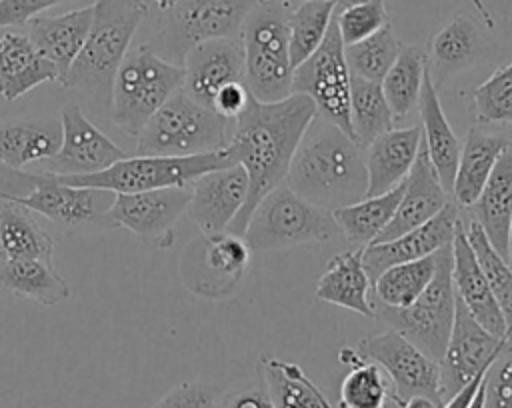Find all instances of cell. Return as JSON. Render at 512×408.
Segmentation results:
<instances>
[{
    "mask_svg": "<svg viewBox=\"0 0 512 408\" xmlns=\"http://www.w3.org/2000/svg\"><path fill=\"white\" fill-rule=\"evenodd\" d=\"M314 116L316 106L306 94L292 92L276 102H260L250 94L246 108L234 118L226 146L246 170L248 196L226 232L242 236L256 204L286 182L292 156Z\"/></svg>",
    "mask_w": 512,
    "mask_h": 408,
    "instance_id": "obj_1",
    "label": "cell"
},
{
    "mask_svg": "<svg viewBox=\"0 0 512 408\" xmlns=\"http://www.w3.org/2000/svg\"><path fill=\"white\" fill-rule=\"evenodd\" d=\"M286 184L330 212L358 202L368 186L364 150L336 124L316 114L292 156Z\"/></svg>",
    "mask_w": 512,
    "mask_h": 408,
    "instance_id": "obj_2",
    "label": "cell"
},
{
    "mask_svg": "<svg viewBox=\"0 0 512 408\" xmlns=\"http://www.w3.org/2000/svg\"><path fill=\"white\" fill-rule=\"evenodd\" d=\"M82 50L60 86L78 90L102 116L110 114L112 82L130 42L150 12L148 0H96Z\"/></svg>",
    "mask_w": 512,
    "mask_h": 408,
    "instance_id": "obj_3",
    "label": "cell"
},
{
    "mask_svg": "<svg viewBox=\"0 0 512 408\" xmlns=\"http://www.w3.org/2000/svg\"><path fill=\"white\" fill-rule=\"evenodd\" d=\"M114 198L110 190L72 186L50 172L30 174L0 164V200L38 212L62 232L114 228L108 218Z\"/></svg>",
    "mask_w": 512,
    "mask_h": 408,
    "instance_id": "obj_4",
    "label": "cell"
},
{
    "mask_svg": "<svg viewBox=\"0 0 512 408\" xmlns=\"http://www.w3.org/2000/svg\"><path fill=\"white\" fill-rule=\"evenodd\" d=\"M234 120L176 90L136 136V154L192 156L222 150L232 136Z\"/></svg>",
    "mask_w": 512,
    "mask_h": 408,
    "instance_id": "obj_5",
    "label": "cell"
},
{
    "mask_svg": "<svg viewBox=\"0 0 512 408\" xmlns=\"http://www.w3.org/2000/svg\"><path fill=\"white\" fill-rule=\"evenodd\" d=\"M290 8L258 0L242 22L244 84L260 102H276L292 94V62L288 52Z\"/></svg>",
    "mask_w": 512,
    "mask_h": 408,
    "instance_id": "obj_6",
    "label": "cell"
},
{
    "mask_svg": "<svg viewBox=\"0 0 512 408\" xmlns=\"http://www.w3.org/2000/svg\"><path fill=\"white\" fill-rule=\"evenodd\" d=\"M184 70L144 42L128 50L112 82L110 116L128 136H138L150 116L182 88Z\"/></svg>",
    "mask_w": 512,
    "mask_h": 408,
    "instance_id": "obj_7",
    "label": "cell"
},
{
    "mask_svg": "<svg viewBox=\"0 0 512 408\" xmlns=\"http://www.w3.org/2000/svg\"><path fill=\"white\" fill-rule=\"evenodd\" d=\"M340 234L330 210L298 196L286 182L272 188L254 208L242 238L250 250H280L328 242Z\"/></svg>",
    "mask_w": 512,
    "mask_h": 408,
    "instance_id": "obj_8",
    "label": "cell"
},
{
    "mask_svg": "<svg viewBox=\"0 0 512 408\" xmlns=\"http://www.w3.org/2000/svg\"><path fill=\"white\" fill-rule=\"evenodd\" d=\"M236 164L228 148L192 154V156H126L112 166L82 176H58L62 182L72 186L100 188L114 194L146 192L172 186H190L196 178L206 172Z\"/></svg>",
    "mask_w": 512,
    "mask_h": 408,
    "instance_id": "obj_9",
    "label": "cell"
},
{
    "mask_svg": "<svg viewBox=\"0 0 512 408\" xmlns=\"http://www.w3.org/2000/svg\"><path fill=\"white\" fill-rule=\"evenodd\" d=\"M374 316L384 320L388 328L400 332L426 356L440 362L450 338L456 290L452 282V244L436 252V270L424 292L406 308H392L370 298Z\"/></svg>",
    "mask_w": 512,
    "mask_h": 408,
    "instance_id": "obj_10",
    "label": "cell"
},
{
    "mask_svg": "<svg viewBox=\"0 0 512 408\" xmlns=\"http://www.w3.org/2000/svg\"><path fill=\"white\" fill-rule=\"evenodd\" d=\"M258 0H176L160 12L154 38L148 42L158 56L182 66L186 54L216 38L240 34L242 22Z\"/></svg>",
    "mask_w": 512,
    "mask_h": 408,
    "instance_id": "obj_11",
    "label": "cell"
},
{
    "mask_svg": "<svg viewBox=\"0 0 512 408\" xmlns=\"http://www.w3.org/2000/svg\"><path fill=\"white\" fill-rule=\"evenodd\" d=\"M336 12V10H334ZM292 92L306 94L316 106V114L348 136L350 124V70L344 56L336 20L332 16L322 44L292 72Z\"/></svg>",
    "mask_w": 512,
    "mask_h": 408,
    "instance_id": "obj_12",
    "label": "cell"
},
{
    "mask_svg": "<svg viewBox=\"0 0 512 408\" xmlns=\"http://www.w3.org/2000/svg\"><path fill=\"white\" fill-rule=\"evenodd\" d=\"M354 350L362 360L376 362L392 382L396 408L410 396H430L440 400V364L426 356L400 332L388 328L362 338Z\"/></svg>",
    "mask_w": 512,
    "mask_h": 408,
    "instance_id": "obj_13",
    "label": "cell"
},
{
    "mask_svg": "<svg viewBox=\"0 0 512 408\" xmlns=\"http://www.w3.org/2000/svg\"><path fill=\"white\" fill-rule=\"evenodd\" d=\"M508 350V342L490 334L458 300L450 338L446 342L444 354L440 358V388L438 396L444 404L468 382H472L480 372L496 360L498 354Z\"/></svg>",
    "mask_w": 512,
    "mask_h": 408,
    "instance_id": "obj_14",
    "label": "cell"
},
{
    "mask_svg": "<svg viewBox=\"0 0 512 408\" xmlns=\"http://www.w3.org/2000/svg\"><path fill=\"white\" fill-rule=\"evenodd\" d=\"M60 124L62 144L60 150L44 162V172L58 176L94 174L128 156L74 102L62 108Z\"/></svg>",
    "mask_w": 512,
    "mask_h": 408,
    "instance_id": "obj_15",
    "label": "cell"
},
{
    "mask_svg": "<svg viewBox=\"0 0 512 408\" xmlns=\"http://www.w3.org/2000/svg\"><path fill=\"white\" fill-rule=\"evenodd\" d=\"M188 202L190 186L116 194L108 218L114 228H126L140 238L164 242V238L170 240L172 226L186 212Z\"/></svg>",
    "mask_w": 512,
    "mask_h": 408,
    "instance_id": "obj_16",
    "label": "cell"
},
{
    "mask_svg": "<svg viewBox=\"0 0 512 408\" xmlns=\"http://www.w3.org/2000/svg\"><path fill=\"white\" fill-rule=\"evenodd\" d=\"M460 224V208L450 200L436 216H432L424 224L388 242H372L368 246H362V264L368 272L370 284L388 266L432 256L440 248L452 244Z\"/></svg>",
    "mask_w": 512,
    "mask_h": 408,
    "instance_id": "obj_17",
    "label": "cell"
},
{
    "mask_svg": "<svg viewBox=\"0 0 512 408\" xmlns=\"http://www.w3.org/2000/svg\"><path fill=\"white\" fill-rule=\"evenodd\" d=\"M248 196V176L240 164L202 174L190 184L188 216L202 234L226 232Z\"/></svg>",
    "mask_w": 512,
    "mask_h": 408,
    "instance_id": "obj_18",
    "label": "cell"
},
{
    "mask_svg": "<svg viewBox=\"0 0 512 408\" xmlns=\"http://www.w3.org/2000/svg\"><path fill=\"white\" fill-rule=\"evenodd\" d=\"M186 252L192 254V260L198 262H192V276H186L184 280L192 278L190 288L198 294L214 296L226 294L238 284L250 264L252 250L242 236L232 232H218L202 234L200 240L190 242Z\"/></svg>",
    "mask_w": 512,
    "mask_h": 408,
    "instance_id": "obj_19",
    "label": "cell"
},
{
    "mask_svg": "<svg viewBox=\"0 0 512 408\" xmlns=\"http://www.w3.org/2000/svg\"><path fill=\"white\" fill-rule=\"evenodd\" d=\"M182 90L212 108L216 92L230 82H244V48L238 36L206 40L194 46L184 62Z\"/></svg>",
    "mask_w": 512,
    "mask_h": 408,
    "instance_id": "obj_20",
    "label": "cell"
},
{
    "mask_svg": "<svg viewBox=\"0 0 512 408\" xmlns=\"http://www.w3.org/2000/svg\"><path fill=\"white\" fill-rule=\"evenodd\" d=\"M450 202V194L442 186L426 148L420 140V148L412 170L404 180V192L398 208L388 226L376 236L374 242H388L436 216Z\"/></svg>",
    "mask_w": 512,
    "mask_h": 408,
    "instance_id": "obj_21",
    "label": "cell"
},
{
    "mask_svg": "<svg viewBox=\"0 0 512 408\" xmlns=\"http://www.w3.org/2000/svg\"><path fill=\"white\" fill-rule=\"evenodd\" d=\"M452 282H454L456 296L466 306V310L490 334L506 340V322H504L502 310L466 238L464 222L458 226L452 240Z\"/></svg>",
    "mask_w": 512,
    "mask_h": 408,
    "instance_id": "obj_22",
    "label": "cell"
},
{
    "mask_svg": "<svg viewBox=\"0 0 512 408\" xmlns=\"http://www.w3.org/2000/svg\"><path fill=\"white\" fill-rule=\"evenodd\" d=\"M422 140L420 126L390 128L364 146L366 196H378L400 184L414 166Z\"/></svg>",
    "mask_w": 512,
    "mask_h": 408,
    "instance_id": "obj_23",
    "label": "cell"
},
{
    "mask_svg": "<svg viewBox=\"0 0 512 408\" xmlns=\"http://www.w3.org/2000/svg\"><path fill=\"white\" fill-rule=\"evenodd\" d=\"M94 6H82L56 16H34L28 20V38L34 48L58 70V84L82 50L92 26Z\"/></svg>",
    "mask_w": 512,
    "mask_h": 408,
    "instance_id": "obj_24",
    "label": "cell"
},
{
    "mask_svg": "<svg viewBox=\"0 0 512 408\" xmlns=\"http://www.w3.org/2000/svg\"><path fill=\"white\" fill-rule=\"evenodd\" d=\"M484 38L478 24L468 14L450 18L430 40L426 62L432 82L444 84L448 78L464 72L480 60Z\"/></svg>",
    "mask_w": 512,
    "mask_h": 408,
    "instance_id": "obj_25",
    "label": "cell"
},
{
    "mask_svg": "<svg viewBox=\"0 0 512 408\" xmlns=\"http://www.w3.org/2000/svg\"><path fill=\"white\" fill-rule=\"evenodd\" d=\"M58 70L30 42L28 36L6 30L0 34V96L18 100L40 84L58 82Z\"/></svg>",
    "mask_w": 512,
    "mask_h": 408,
    "instance_id": "obj_26",
    "label": "cell"
},
{
    "mask_svg": "<svg viewBox=\"0 0 512 408\" xmlns=\"http://www.w3.org/2000/svg\"><path fill=\"white\" fill-rule=\"evenodd\" d=\"M62 144V124L56 118L22 116L0 122V164L24 168L50 160Z\"/></svg>",
    "mask_w": 512,
    "mask_h": 408,
    "instance_id": "obj_27",
    "label": "cell"
},
{
    "mask_svg": "<svg viewBox=\"0 0 512 408\" xmlns=\"http://www.w3.org/2000/svg\"><path fill=\"white\" fill-rule=\"evenodd\" d=\"M418 112H420V120H422V128H420L422 144L426 148V154H428L442 186L450 194L462 144H460L456 132L452 130L450 122L446 120V114L438 100L436 84L432 82L428 68L424 72V82H422V90H420V98H418Z\"/></svg>",
    "mask_w": 512,
    "mask_h": 408,
    "instance_id": "obj_28",
    "label": "cell"
},
{
    "mask_svg": "<svg viewBox=\"0 0 512 408\" xmlns=\"http://www.w3.org/2000/svg\"><path fill=\"white\" fill-rule=\"evenodd\" d=\"M508 146L510 140L500 134L484 132L478 126L468 130L466 140L460 148L454 184L450 192V198L458 208H470L476 202L488 176L494 170V164Z\"/></svg>",
    "mask_w": 512,
    "mask_h": 408,
    "instance_id": "obj_29",
    "label": "cell"
},
{
    "mask_svg": "<svg viewBox=\"0 0 512 408\" xmlns=\"http://www.w3.org/2000/svg\"><path fill=\"white\" fill-rule=\"evenodd\" d=\"M0 292L42 306H56L70 298L72 288L52 260L0 258Z\"/></svg>",
    "mask_w": 512,
    "mask_h": 408,
    "instance_id": "obj_30",
    "label": "cell"
},
{
    "mask_svg": "<svg viewBox=\"0 0 512 408\" xmlns=\"http://www.w3.org/2000/svg\"><path fill=\"white\" fill-rule=\"evenodd\" d=\"M490 244L508 260V224L512 216V142L500 154L480 196L470 206Z\"/></svg>",
    "mask_w": 512,
    "mask_h": 408,
    "instance_id": "obj_31",
    "label": "cell"
},
{
    "mask_svg": "<svg viewBox=\"0 0 512 408\" xmlns=\"http://www.w3.org/2000/svg\"><path fill=\"white\" fill-rule=\"evenodd\" d=\"M372 284L362 264V248L338 252L316 284V298L348 308L362 316H374L370 304Z\"/></svg>",
    "mask_w": 512,
    "mask_h": 408,
    "instance_id": "obj_32",
    "label": "cell"
},
{
    "mask_svg": "<svg viewBox=\"0 0 512 408\" xmlns=\"http://www.w3.org/2000/svg\"><path fill=\"white\" fill-rule=\"evenodd\" d=\"M258 374L274 408H334L296 362L262 354Z\"/></svg>",
    "mask_w": 512,
    "mask_h": 408,
    "instance_id": "obj_33",
    "label": "cell"
},
{
    "mask_svg": "<svg viewBox=\"0 0 512 408\" xmlns=\"http://www.w3.org/2000/svg\"><path fill=\"white\" fill-rule=\"evenodd\" d=\"M406 180V178H404ZM404 180L378 196H364L358 202L332 210L340 234L358 248L368 246L392 220L404 192Z\"/></svg>",
    "mask_w": 512,
    "mask_h": 408,
    "instance_id": "obj_34",
    "label": "cell"
},
{
    "mask_svg": "<svg viewBox=\"0 0 512 408\" xmlns=\"http://www.w3.org/2000/svg\"><path fill=\"white\" fill-rule=\"evenodd\" d=\"M54 240L22 204L0 200V258L52 260Z\"/></svg>",
    "mask_w": 512,
    "mask_h": 408,
    "instance_id": "obj_35",
    "label": "cell"
},
{
    "mask_svg": "<svg viewBox=\"0 0 512 408\" xmlns=\"http://www.w3.org/2000/svg\"><path fill=\"white\" fill-rule=\"evenodd\" d=\"M426 68V54L418 46L404 44L394 64L380 80L384 98L392 110L394 120H400L408 116L414 108H418Z\"/></svg>",
    "mask_w": 512,
    "mask_h": 408,
    "instance_id": "obj_36",
    "label": "cell"
},
{
    "mask_svg": "<svg viewBox=\"0 0 512 408\" xmlns=\"http://www.w3.org/2000/svg\"><path fill=\"white\" fill-rule=\"evenodd\" d=\"M350 124L352 138L360 148L392 128L394 116L380 82L350 74Z\"/></svg>",
    "mask_w": 512,
    "mask_h": 408,
    "instance_id": "obj_37",
    "label": "cell"
},
{
    "mask_svg": "<svg viewBox=\"0 0 512 408\" xmlns=\"http://www.w3.org/2000/svg\"><path fill=\"white\" fill-rule=\"evenodd\" d=\"M434 270L436 254L388 266L372 282L370 298L392 308H406L430 284Z\"/></svg>",
    "mask_w": 512,
    "mask_h": 408,
    "instance_id": "obj_38",
    "label": "cell"
},
{
    "mask_svg": "<svg viewBox=\"0 0 512 408\" xmlns=\"http://www.w3.org/2000/svg\"><path fill=\"white\" fill-rule=\"evenodd\" d=\"M466 238L476 254V260L488 280V286L502 310L506 322V342L512 344V266L510 262L490 244L484 230L476 220L464 224Z\"/></svg>",
    "mask_w": 512,
    "mask_h": 408,
    "instance_id": "obj_39",
    "label": "cell"
},
{
    "mask_svg": "<svg viewBox=\"0 0 512 408\" xmlns=\"http://www.w3.org/2000/svg\"><path fill=\"white\" fill-rule=\"evenodd\" d=\"M338 4L310 0L298 4L288 18V52L292 68L302 64L324 40Z\"/></svg>",
    "mask_w": 512,
    "mask_h": 408,
    "instance_id": "obj_40",
    "label": "cell"
},
{
    "mask_svg": "<svg viewBox=\"0 0 512 408\" xmlns=\"http://www.w3.org/2000/svg\"><path fill=\"white\" fill-rule=\"evenodd\" d=\"M394 402V388L386 372L370 360H358L340 382V408H386Z\"/></svg>",
    "mask_w": 512,
    "mask_h": 408,
    "instance_id": "obj_41",
    "label": "cell"
},
{
    "mask_svg": "<svg viewBox=\"0 0 512 408\" xmlns=\"http://www.w3.org/2000/svg\"><path fill=\"white\" fill-rule=\"evenodd\" d=\"M402 42L394 34L392 24L382 26L372 36L344 46L346 64L352 76L380 82L402 50Z\"/></svg>",
    "mask_w": 512,
    "mask_h": 408,
    "instance_id": "obj_42",
    "label": "cell"
},
{
    "mask_svg": "<svg viewBox=\"0 0 512 408\" xmlns=\"http://www.w3.org/2000/svg\"><path fill=\"white\" fill-rule=\"evenodd\" d=\"M470 100L478 124H512V62L496 68L480 82Z\"/></svg>",
    "mask_w": 512,
    "mask_h": 408,
    "instance_id": "obj_43",
    "label": "cell"
},
{
    "mask_svg": "<svg viewBox=\"0 0 512 408\" xmlns=\"http://www.w3.org/2000/svg\"><path fill=\"white\" fill-rule=\"evenodd\" d=\"M334 20L344 46H348L390 24V14L386 10V0H356L346 6H336Z\"/></svg>",
    "mask_w": 512,
    "mask_h": 408,
    "instance_id": "obj_44",
    "label": "cell"
},
{
    "mask_svg": "<svg viewBox=\"0 0 512 408\" xmlns=\"http://www.w3.org/2000/svg\"><path fill=\"white\" fill-rule=\"evenodd\" d=\"M224 392L208 382H182L150 408H224Z\"/></svg>",
    "mask_w": 512,
    "mask_h": 408,
    "instance_id": "obj_45",
    "label": "cell"
},
{
    "mask_svg": "<svg viewBox=\"0 0 512 408\" xmlns=\"http://www.w3.org/2000/svg\"><path fill=\"white\" fill-rule=\"evenodd\" d=\"M484 408H512V348L498 354L486 370Z\"/></svg>",
    "mask_w": 512,
    "mask_h": 408,
    "instance_id": "obj_46",
    "label": "cell"
},
{
    "mask_svg": "<svg viewBox=\"0 0 512 408\" xmlns=\"http://www.w3.org/2000/svg\"><path fill=\"white\" fill-rule=\"evenodd\" d=\"M70 0H0V28L28 24L44 10Z\"/></svg>",
    "mask_w": 512,
    "mask_h": 408,
    "instance_id": "obj_47",
    "label": "cell"
},
{
    "mask_svg": "<svg viewBox=\"0 0 512 408\" xmlns=\"http://www.w3.org/2000/svg\"><path fill=\"white\" fill-rule=\"evenodd\" d=\"M250 92L246 88L244 82H230L226 86H222L212 102V110H216L218 114L234 120L248 104Z\"/></svg>",
    "mask_w": 512,
    "mask_h": 408,
    "instance_id": "obj_48",
    "label": "cell"
},
{
    "mask_svg": "<svg viewBox=\"0 0 512 408\" xmlns=\"http://www.w3.org/2000/svg\"><path fill=\"white\" fill-rule=\"evenodd\" d=\"M224 408H274L264 384L254 388H244L224 398Z\"/></svg>",
    "mask_w": 512,
    "mask_h": 408,
    "instance_id": "obj_49",
    "label": "cell"
},
{
    "mask_svg": "<svg viewBox=\"0 0 512 408\" xmlns=\"http://www.w3.org/2000/svg\"><path fill=\"white\" fill-rule=\"evenodd\" d=\"M484 374H486V370L480 372V374H478L472 382H468L462 390H458L452 398H448V400L442 404V408H468V404L472 402V398H474V394H476L480 382L484 380Z\"/></svg>",
    "mask_w": 512,
    "mask_h": 408,
    "instance_id": "obj_50",
    "label": "cell"
},
{
    "mask_svg": "<svg viewBox=\"0 0 512 408\" xmlns=\"http://www.w3.org/2000/svg\"><path fill=\"white\" fill-rule=\"evenodd\" d=\"M398 408H442V402L436 398L418 394V396H410L408 400H404Z\"/></svg>",
    "mask_w": 512,
    "mask_h": 408,
    "instance_id": "obj_51",
    "label": "cell"
},
{
    "mask_svg": "<svg viewBox=\"0 0 512 408\" xmlns=\"http://www.w3.org/2000/svg\"><path fill=\"white\" fill-rule=\"evenodd\" d=\"M472 6L476 8V12L480 14V18L484 20V24L490 28V30H494V18H492V14H490V10L486 8V4L482 2V0H472Z\"/></svg>",
    "mask_w": 512,
    "mask_h": 408,
    "instance_id": "obj_52",
    "label": "cell"
},
{
    "mask_svg": "<svg viewBox=\"0 0 512 408\" xmlns=\"http://www.w3.org/2000/svg\"><path fill=\"white\" fill-rule=\"evenodd\" d=\"M270 2H276V4H282V6L290 8V10H294L298 4H304V2H310V0H270ZM328 2H334L338 6H346V4H352L356 0H328Z\"/></svg>",
    "mask_w": 512,
    "mask_h": 408,
    "instance_id": "obj_53",
    "label": "cell"
},
{
    "mask_svg": "<svg viewBox=\"0 0 512 408\" xmlns=\"http://www.w3.org/2000/svg\"><path fill=\"white\" fill-rule=\"evenodd\" d=\"M484 376H486V374H484ZM468 408H484V380L480 382V386H478V390H476L472 402L468 404Z\"/></svg>",
    "mask_w": 512,
    "mask_h": 408,
    "instance_id": "obj_54",
    "label": "cell"
},
{
    "mask_svg": "<svg viewBox=\"0 0 512 408\" xmlns=\"http://www.w3.org/2000/svg\"><path fill=\"white\" fill-rule=\"evenodd\" d=\"M150 2H154V4H156V8L162 12V10H168L170 6H174V2H176V0H150Z\"/></svg>",
    "mask_w": 512,
    "mask_h": 408,
    "instance_id": "obj_55",
    "label": "cell"
},
{
    "mask_svg": "<svg viewBox=\"0 0 512 408\" xmlns=\"http://www.w3.org/2000/svg\"><path fill=\"white\" fill-rule=\"evenodd\" d=\"M508 262L512 266V216H510V224H508Z\"/></svg>",
    "mask_w": 512,
    "mask_h": 408,
    "instance_id": "obj_56",
    "label": "cell"
},
{
    "mask_svg": "<svg viewBox=\"0 0 512 408\" xmlns=\"http://www.w3.org/2000/svg\"><path fill=\"white\" fill-rule=\"evenodd\" d=\"M510 348H512V344H510Z\"/></svg>",
    "mask_w": 512,
    "mask_h": 408,
    "instance_id": "obj_57",
    "label": "cell"
}]
</instances>
